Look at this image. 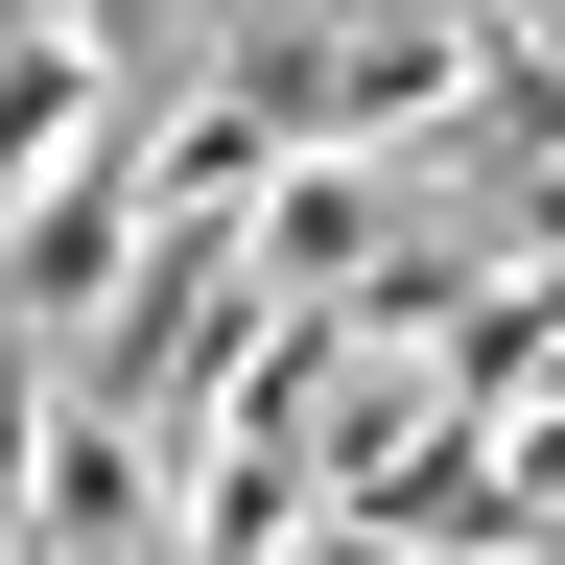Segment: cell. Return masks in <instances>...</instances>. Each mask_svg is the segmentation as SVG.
<instances>
[{
  "mask_svg": "<svg viewBox=\"0 0 565 565\" xmlns=\"http://www.w3.org/2000/svg\"><path fill=\"white\" fill-rule=\"evenodd\" d=\"M0 95H24V0H0Z\"/></svg>",
  "mask_w": 565,
  "mask_h": 565,
  "instance_id": "cell-1",
  "label": "cell"
}]
</instances>
